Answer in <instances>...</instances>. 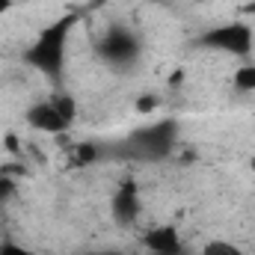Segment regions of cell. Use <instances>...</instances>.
Returning a JSON list of instances; mask_svg holds the SVG:
<instances>
[{
  "instance_id": "1",
  "label": "cell",
  "mask_w": 255,
  "mask_h": 255,
  "mask_svg": "<svg viewBox=\"0 0 255 255\" xmlns=\"http://www.w3.org/2000/svg\"><path fill=\"white\" fill-rule=\"evenodd\" d=\"M77 21H80L77 12H65L60 18H54L51 24H45L39 30V36L33 39V45L24 51V63L42 71L51 83H60L65 71L68 39H71V30L77 27Z\"/></svg>"
},
{
  "instance_id": "2",
  "label": "cell",
  "mask_w": 255,
  "mask_h": 255,
  "mask_svg": "<svg viewBox=\"0 0 255 255\" xmlns=\"http://www.w3.org/2000/svg\"><path fill=\"white\" fill-rule=\"evenodd\" d=\"M175 142H178V125L172 119H160V122L130 130L122 148H128L125 154L133 160H163L169 157Z\"/></svg>"
},
{
  "instance_id": "3",
  "label": "cell",
  "mask_w": 255,
  "mask_h": 255,
  "mask_svg": "<svg viewBox=\"0 0 255 255\" xmlns=\"http://www.w3.org/2000/svg\"><path fill=\"white\" fill-rule=\"evenodd\" d=\"M199 48L205 51H214V54H229V57H238V60H247L253 54L255 36L253 27L244 24V21H229V24H220V27H211L205 30L199 39H196Z\"/></svg>"
},
{
  "instance_id": "4",
  "label": "cell",
  "mask_w": 255,
  "mask_h": 255,
  "mask_svg": "<svg viewBox=\"0 0 255 255\" xmlns=\"http://www.w3.org/2000/svg\"><path fill=\"white\" fill-rule=\"evenodd\" d=\"M101 60L113 68H128L139 60V39L128 30V27H113L104 33L101 45H98Z\"/></svg>"
},
{
  "instance_id": "5",
  "label": "cell",
  "mask_w": 255,
  "mask_h": 255,
  "mask_svg": "<svg viewBox=\"0 0 255 255\" xmlns=\"http://www.w3.org/2000/svg\"><path fill=\"white\" fill-rule=\"evenodd\" d=\"M142 247L148 255H190L175 226H151L142 235Z\"/></svg>"
},
{
  "instance_id": "6",
  "label": "cell",
  "mask_w": 255,
  "mask_h": 255,
  "mask_svg": "<svg viewBox=\"0 0 255 255\" xmlns=\"http://www.w3.org/2000/svg\"><path fill=\"white\" fill-rule=\"evenodd\" d=\"M27 125L33 128V130H42V133H63V130L71 128V122L65 119L63 113L54 107V101L48 98V101H39V104H33L27 110Z\"/></svg>"
},
{
  "instance_id": "7",
  "label": "cell",
  "mask_w": 255,
  "mask_h": 255,
  "mask_svg": "<svg viewBox=\"0 0 255 255\" xmlns=\"http://www.w3.org/2000/svg\"><path fill=\"white\" fill-rule=\"evenodd\" d=\"M139 214H142V202H139V190H136V184H122L116 196H113V220L116 223H122V226H130V223H136L139 220Z\"/></svg>"
},
{
  "instance_id": "8",
  "label": "cell",
  "mask_w": 255,
  "mask_h": 255,
  "mask_svg": "<svg viewBox=\"0 0 255 255\" xmlns=\"http://www.w3.org/2000/svg\"><path fill=\"white\" fill-rule=\"evenodd\" d=\"M235 89L238 92H255V63H244L235 71Z\"/></svg>"
},
{
  "instance_id": "9",
  "label": "cell",
  "mask_w": 255,
  "mask_h": 255,
  "mask_svg": "<svg viewBox=\"0 0 255 255\" xmlns=\"http://www.w3.org/2000/svg\"><path fill=\"white\" fill-rule=\"evenodd\" d=\"M95 160H98V148H95L92 142H80V145L71 148V163H74V166H89V163H95Z\"/></svg>"
},
{
  "instance_id": "10",
  "label": "cell",
  "mask_w": 255,
  "mask_h": 255,
  "mask_svg": "<svg viewBox=\"0 0 255 255\" xmlns=\"http://www.w3.org/2000/svg\"><path fill=\"white\" fill-rule=\"evenodd\" d=\"M202 255H247V253L241 247L229 244V241H211V244L202 247Z\"/></svg>"
},
{
  "instance_id": "11",
  "label": "cell",
  "mask_w": 255,
  "mask_h": 255,
  "mask_svg": "<svg viewBox=\"0 0 255 255\" xmlns=\"http://www.w3.org/2000/svg\"><path fill=\"white\" fill-rule=\"evenodd\" d=\"M51 101H54V107L63 113L68 122H74V116H77V104H74V98H71V95H65V92H57Z\"/></svg>"
},
{
  "instance_id": "12",
  "label": "cell",
  "mask_w": 255,
  "mask_h": 255,
  "mask_svg": "<svg viewBox=\"0 0 255 255\" xmlns=\"http://www.w3.org/2000/svg\"><path fill=\"white\" fill-rule=\"evenodd\" d=\"M12 196H15V181H12L9 175H0V208H3Z\"/></svg>"
},
{
  "instance_id": "13",
  "label": "cell",
  "mask_w": 255,
  "mask_h": 255,
  "mask_svg": "<svg viewBox=\"0 0 255 255\" xmlns=\"http://www.w3.org/2000/svg\"><path fill=\"white\" fill-rule=\"evenodd\" d=\"M0 255H36V253L21 247V244H15V241H3L0 244Z\"/></svg>"
},
{
  "instance_id": "14",
  "label": "cell",
  "mask_w": 255,
  "mask_h": 255,
  "mask_svg": "<svg viewBox=\"0 0 255 255\" xmlns=\"http://www.w3.org/2000/svg\"><path fill=\"white\" fill-rule=\"evenodd\" d=\"M157 101H160L157 95H142V98L136 101V110H139V113H148V110H154V107H157Z\"/></svg>"
},
{
  "instance_id": "15",
  "label": "cell",
  "mask_w": 255,
  "mask_h": 255,
  "mask_svg": "<svg viewBox=\"0 0 255 255\" xmlns=\"http://www.w3.org/2000/svg\"><path fill=\"white\" fill-rule=\"evenodd\" d=\"M9 9H15V0H0V15H6Z\"/></svg>"
},
{
  "instance_id": "16",
  "label": "cell",
  "mask_w": 255,
  "mask_h": 255,
  "mask_svg": "<svg viewBox=\"0 0 255 255\" xmlns=\"http://www.w3.org/2000/svg\"><path fill=\"white\" fill-rule=\"evenodd\" d=\"M86 255H122V253H116V250H98V253H86Z\"/></svg>"
},
{
  "instance_id": "17",
  "label": "cell",
  "mask_w": 255,
  "mask_h": 255,
  "mask_svg": "<svg viewBox=\"0 0 255 255\" xmlns=\"http://www.w3.org/2000/svg\"><path fill=\"white\" fill-rule=\"evenodd\" d=\"M247 12H250V15H255V0H250V3H247Z\"/></svg>"
}]
</instances>
